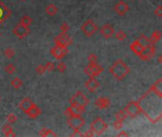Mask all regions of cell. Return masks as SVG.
<instances>
[{
    "mask_svg": "<svg viewBox=\"0 0 162 137\" xmlns=\"http://www.w3.org/2000/svg\"><path fill=\"white\" fill-rule=\"evenodd\" d=\"M114 9H115V11L116 12L117 15H125L129 11V5L126 2H124L123 0H120V1L115 6Z\"/></svg>",
    "mask_w": 162,
    "mask_h": 137,
    "instance_id": "20",
    "label": "cell"
},
{
    "mask_svg": "<svg viewBox=\"0 0 162 137\" xmlns=\"http://www.w3.org/2000/svg\"><path fill=\"white\" fill-rule=\"evenodd\" d=\"M155 54V44L149 46L145 49V51L142 53V54L139 56L143 61H149L151 60Z\"/></svg>",
    "mask_w": 162,
    "mask_h": 137,
    "instance_id": "15",
    "label": "cell"
},
{
    "mask_svg": "<svg viewBox=\"0 0 162 137\" xmlns=\"http://www.w3.org/2000/svg\"><path fill=\"white\" fill-rule=\"evenodd\" d=\"M103 71H104L103 67L100 66L98 63H96V64H88V66H86L84 68V72L89 77H96L100 73H102Z\"/></svg>",
    "mask_w": 162,
    "mask_h": 137,
    "instance_id": "7",
    "label": "cell"
},
{
    "mask_svg": "<svg viewBox=\"0 0 162 137\" xmlns=\"http://www.w3.org/2000/svg\"><path fill=\"white\" fill-rule=\"evenodd\" d=\"M87 60H88L89 64H96L98 62V57L95 54H90L87 57Z\"/></svg>",
    "mask_w": 162,
    "mask_h": 137,
    "instance_id": "35",
    "label": "cell"
},
{
    "mask_svg": "<svg viewBox=\"0 0 162 137\" xmlns=\"http://www.w3.org/2000/svg\"><path fill=\"white\" fill-rule=\"evenodd\" d=\"M138 40L144 46V47H149V46H151V45H153V43L151 42V40H150V38L149 37H147L146 35H144V34H142V35H140L138 38Z\"/></svg>",
    "mask_w": 162,
    "mask_h": 137,
    "instance_id": "26",
    "label": "cell"
},
{
    "mask_svg": "<svg viewBox=\"0 0 162 137\" xmlns=\"http://www.w3.org/2000/svg\"><path fill=\"white\" fill-rule=\"evenodd\" d=\"M2 132L5 136H15L16 134L14 131V129L11 128V126L10 124H5V125L2 127Z\"/></svg>",
    "mask_w": 162,
    "mask_h": 137,
    "instance_id": "23",
    "label": "cell"
},
{
    "mask_svg": "<svg viewBox=\"0 0 162 137\" xmlns=\"http://www.w3.org/2000/svg\"><path fill=\"white\" fill-rule=\"evenodd\" d=\"M97 30L98 28L96 26V24L91 19H87L81 25V32L87 37H92L97 32Z\"/></svg>",
    "mask_w": 162,
    "mask_h": 137,
    "instance_id": "4",
    "label": "cell"
},
{
    "mask_svg": "<svg viewBox=\"0 0 162 137\" xmlns=\"http://www.w3.org/2000/svg\"><path fill=\"white\" fill-rule=\"evenodd\" d=\"M11 15V11L4 3L0 1V24L5 22Z\"/></svg>",
    "mask_w": 162,
    "mask_h": 137,
    "instance_id": "16",
    "label": "cell"
},
{
    "mask_svg": "<svg viewBox=\"0 0 162 137\" xmlns=\"http://www.w3.org/2000/svg\"><path fill=\"white\" fill-rule=\"evenodd\" d=\"M158 62H159V63L162 65V54L158 56Z\"/></svg>",
    "mask_w": 162,
    "mask_h": 137,
    "instance_id": "44",
    "label": "cell"
},
{
    "mask_svg": "<svg viewBox=\"0 0 162 137\" xmlns=\"http://www.w3.org/2000/svg\"><path fill=\"white\" fill-rule=\"evenodd\" d=\"M138 104L143 113L153 124L162 117V94L156 92L152 87L140 99Z\"/></svg>",
    "mask_w": 162,
    "mask_h": 137,
    "instance_id": "1",
    "label": "cell"
},
{
    "mask_svg": "<svg viewBox=\"0 0 162 137\" xmlns=\"http://www.w3.org/2000/svg\"><path fill=\"white\" fill-rule=\"evenodd\" d=\"M45 68H46V71L52 72L55 67V64L53 63V62H47V63L45 64Z\"/></svg>",
    "mask_w": 162,
    "mask_h": 137,
    "instance_id": "39",
    "label": "cell"
},
{
    "mask_svg": "<svg viewBox=\"0 0 162 137\" xmlns=\"http://www.w3.org/2000/svg\"><path fill=\"white\" fill-rule=\"evenodd\" d=\"M45 11L46 14L50 16H54L57 14L58 11V8L55 5V4H49L46 8H45Z\"/></svg>",
    "mask_w": 162,
    "mask_h": 137,
    "instance_id": "22",
    "label": "cell"
},
{
    "mask_svg": "<svg viewBox=\"0 0 162 137\" xmlns=\"http://www.w3.org/2000/svg\"><path fill=\"white\" fill-rule=\"evenodd\" d=\"M152 88L156 92H158L159 94H162V78H159L153 86Z\"/></svg>",
    "mask_w": 162,
    "mask_h": 137,
    "instance_id": "30",
    "label": "cell"
},
{
    "mask_svg": "<svg viewBox=\"0 0 162 137\" xmlns=\"http://www.w3.org/2000/svg\"><path fill=\"white\" fill-rule=\"evenodd\" d=\"M67 123L72 131H78L85 125V119L81 115H72L68 117Z\"/></svg>",
    "mask_w": 162,
    "mask_h": 137,
    "instance_id": "5",
    "label": "cell"
},
{
    "mask_svg": "<svg viewBox=\"0 0 162 137\" xmlns=\"http://www.w3.org/2000/svg\"><path fill=\"white\" fill-rule=\"evenodd\" d=\"M35 71H36L37 74H38V75H42V74H44L45 71H46L45 65L40 64V65H38V66H36V68H35Z\"/></svg>",
    "mask_w": 162,
    "mask_h": 137,
    "instance_id": "38",
    "label": "cell"
},
{
    "mask_svg": "<svg viewBox=\"0 0 162 137\" xmlns=\"http://www.w3.org/2000/svg\"><path fill=\"white\" fill-rule=\"evenodd\" d=\"M30 32H31L30 28L23 26L20 23H18L14 28V30H12V33H14L18 39H24L25 37L29 35Z\"/></svg>",
    "mask_w": 162,
    "mask_h": 137,
    "instance_id": "12",
    "label": "cell"
},
{
    "mask_svg": "<svg viewBox=\"0 0 162 137\" xmlns=\"http://www.w3.org/2000/svg\"><path fill=\"white\" fill-rule=\"evenodd\" d=\"M128 117V114L126 113V111L124 110V109H120L118 113L116 114V119L117 120H121V121H124V120H126Z\"/></svg>",
    "mask_w": 162,
    "mask_h": 137,
    "instance_id": "31",
    "label": "cell"
},
{
    "mask_svg": "<svg viewBox=\"0 0 162 137\" xmlns=\"http://www.w3.org/2000/svg\"><path fill=\"white\" fill-rule=\"evenodd\" d=\"M99 86H100V84H99V82L97 81V79L95 77H90L88 80L85 82L86 89L88 90L90 92H95L99 88Z\"/></svg>",
    "mask_w": 162,
    "mask_h": 137,
    "instance_id": "19",
    "label": "cell"
},
{
    "mask_svg": "<svg viewBox=\"0 0 162 137\" xmlns=\"http://www.w3.org/2000/svg\"><path fill=\"white\" fill-rule=\"evenodd\" d=\"M4 55L6 58L8 59H11V58H14L15 55V49H12L11 47H7L5 49H4Z\"/></svg>",
    "mask_w": 162,
    "mask_h": 137,
    "instance_id": "29",
    "label": "cell"
},
{
    "mask_svg": "<svg viewBox=\"0 0 162 137\" xmlns=\"http://www.w3.org/2000/svg\"><path fill=\"white\" fill-rule=\"evenodd\" d=\"M84 107H81L79 105H77V103H70V107H68L65 111H64V114L69 117L72 115H81L84 111H85Z\"/></svg>",
    "mask_w": 162,
    "mask_h": 137,
    "instance_id": "9",
    "label": "cell"
},
{
    "mask_svg": "<svg viewBox=\"0 0 162 137\" xmlns=\"http://www.w3.org/2000/svg\"><path fill=\"white\" fill-rule=\"evenodd\" d=\"M108 124L101 118L96 117L90 125V129L94 132L96 135H101L108 130Z\"/></svg>",
    "mask_w": 162,
    "mask_h": 137,
    "instance_id": "3",
    "label": "cell"
},
{
    "mask_svg": "<svg viewBox=\"0 0 162 137\" xmlns=\"http://www.w3.org/2000/svg\"><path fill=\"white\" fill-rule=\"evenodd\" d=\"M124 110L126 111L128 116H130L132 118H134L135 116H138L139 113H141V109H140V106L138 104V101H131L125 107Z\"/></svg>",
    "mask_w": 162,
    "mask_h": 137,
    "instance_id": "8",
    "label": "cell"
},
{
    "mask_svg": "<svg viewBox=\"0 0 162 137\" xmlns=\"http://www.w3.org/2000/svg\"><path fill=\"white\" fill-rule=\"evenodd\" d=\"M70 31V25L68 23H62L60 25V33H68Z\"/></svg>",
    "mask_w": 162,
    "mask_h": 137,
    "instance_id": "37",
    "label": "cell"
},
{
    "mask_svg": "<svg viewBox=\"0 0 162 137\" xmlns=\"http://www.w3.org/2000/svg\"><path fill=\"white\" fill-rule=\"evenodd\" d=\"M69 102L70 103H77V105H79L81 107H84V108H86L90 104L89 98L87 97L85 94H83L81 92H77L69 99Z\"/></svg>",
    "mask_w": 162,
    "mask_h": 137,
    "instance_id": "6",
    "label": "cell"
},
{
    "mask_svg": "<svg viewBox=\"0 0 162 137\" xmlns=\"http://www.w3.org/2000/svg\"><path fill=\"white\" fill-rule=\"evenodd\" d=\"M33 102L31 100V98H29V97H24L22 100L20 101V103H19V105H18V107H19V109L23 111V113L26 114L28 111L32 109V107L33 106Z\"/></svg>",
    "mask_w": 162,
    "mask_h": 137,
    "instance_id": "17",
    "label": "cell"
},
{
    "mask_svg": "<svg viewBox=\"0 0 162 137\" xmlns=\"http://www.w3.org/2000/svg\"><path fill=\"white\" fill-rule=\"evenodd\" d=\"M19 23L21 25H23V26L25 27H28L30 28L32 26V24H33V19L29 16V15H23L20 20H19Z\"/></svg>",
    "mask_w": 162,
    "mask_h": 137,
    "instance_id": "25",
    "label": "cell"
},
{
    "mask_svg": "<svg viewBox=\"0 0 162 137\" xmlns=\"http://www.w3.org/2000/svg\"><path fill=\"white\" fill-rule=\"evenodd\" d=\"M155 15L158 17H162V6H157L155 9Z\"/></svg>",
    "mask_w": 162,
    "mask_h": 137,
    "instance_id": "41",
    "label": "cell"
},
{
    "mask_svg": "<svg viewBox=\"0 0 162 137\" xmlns=\"http://www.w3.org/2000/svg\"><path fill=\"white\" fill-rule=\"evenodd\" d=\"M122 127H123V121L116 119V121L114 122V128L116 130H121Z\"/></svg>",
    "mask_w": 162,
    "mask_h": 137,
    "instance_id": "40",
    "label": "cell"
},
{
    "mask_svg": "<svg viewBox=\"0 0 162 137\" xmlns=\"http://www.w3.org/2000/svg\"><path fill=\"white\" fill-rule=\"evenodd\" d=\"M130 49L134 54H136L138 56H140L142 54V53L145 51L146 47H144L138 39H136L130 45Z\"/></svg>",
    "mask_w": 162,
    "mask_h": 137,
    "instance_id": "18",
    "label": "cell"
},
{
    "mask_svg": "<svg viewBox=\"0 0 162 137\" xmlns=\"http://www.w3.org/2000/svg\"><path fill=\"white\" fill-rule=\"evenodd\" d=\"M94 106L99 109H106L111 106V100H110V98L105 97V96L98 97L97 99H95Z\"/></svg>",
    "mask_w": 162,
    "mask_h": 137,
    "instance_id": "14",
    "label": "cell"
},
{
    "mask_svg": "<svg viewBox=\"0 0 162 137\" xmlns=\"http://www.w3.org/2000/svg\"><path fill=\"white\" fill-rule=\"evenodd\" d=\"M54 41L55 45L68 48L72 43V37L68 35V33H59L57 36L55 37Z\"/></svg>",
    "mask_w": 162,
    "mask_h": 137,
    "instance_id": "11",
    "label": "cell"
},
{
    "mask_svg": "<svg viewBox=\"0 0 162 137\" xmlns=\"http://www.w3.org/2000/svg\"><path fill=\"white\" fill-rule=\"evenodd\" d=\"M5 71H6L8 74H10V75H11V74H14V73L16 71V68H15V66L14 64L10 63V64H7V65H6V67H5Z\"/></svg>",
    "mask_w": 162,
    "mask_h": 137,
    "instance_id": "32",
    "label": "cell"
},
{
    "mask_svg": "<svg viewBox=\"0 0 162 137\" xmlns=\"http://www.w3.org/2000/svg\"><path fill=\"white\" fill-rule=\"evenodd\" d=\"M115 32H116L115 28H114L113 25H111V24H105V25H103V26L101 27V29H100L101 35L106 39L111 38V37L115 34Z\"/></svg>",
    "mask_w": 162,
    "mask_h": 137,
    "instance_id": "13",
    "label": "cell"
},
{
    "mask_svg": "<svg viewBox=\"0 0 162 137\" xmlns=\"http://www.w3.org/2000/svg\"><path fill=\"white\" fill-rule=\"evenodd\" d=\"M39 135L42 136V137H49V136H51V137H55L57 136V134L51 129H48V128H43L40 130L39 131Z\"/></svg>",
    "mask_w": 162,
    "mask_h": 137,
    "instance_id": "24",
    "label": "cell"
},
{
    "mask_svg": "<svg viewBox=\"0 0 162 137\" xmlns=\"http://www.w3.org/2000/svg\"><path fill=\"white\" fill-rule=\"evenodd\" d=\"M0 101H1V96H0Z\"/></svg>",
    "mask_w": 162,
    "mask_h": 137,
    "instance_id": "45",
    "label": "cell"
},
{
    "mask_svg": "<svg viewBox=\"0 0 162 137\" xmlns=\"http://www.w3.org/2000/svg\"><path fill=\"white\" fill-rule=\"evenodd\" d=\"M21 1H26V0H21Z\"/></svg>",
    "mask_w": 162,
    "mask_h": 137,
    "instance_id": "46",
    "label": "cell"
},
{
    "mask_svg": "<svg viewBox=\"0 0 162 137\" xmlns=\"http://www.w3.org/2000/svg\"><path fill=\"white\" fill-rule=\"evenodd\" d=\"M117 136H129V133L126 132V131H121L117 134Z\"/></svg>",
    "mask_w": 162,
    "mask_h": 137,
    "instance_id": "43",
    "label": "cell"
},
{
    "mask_svg": "<svg viewBox=\"0 0 162 137\" xmlns=\"http://www.w3.org/2000/svg\"><path fill=\"white\" fill-rule=\"evenodd\" d=\"M109 71L116 80L121 81L130 73L131 69L122 59H118L111 66Z\"/></svg>",
    "mask_w": 162,
    "mask_h": 137,
    "instance_id": "2",
    "label": "cell"
},
{
    "mask_svg": "<svg viewBox=\"0 0 162 137\" xmlns=\"http://www.w3.org/2000/svg\"><path fill=\"white\" fill-rule=\"evenodd\" d=\"M17 119H18L17 116L15 113H12L7 114V116H6V120H7V122L9 124H15L17 121Z\"/></svg>",
    "mask_w": 162,
    "mask_h": 137,
    "instance_id": "34",
    "label": "cell"
},
{
    "mask_svg": "<svg viewBox=\"0 0 162 137\" xmlns=\"http://www.w3.org/2000/svg\"><path fill=\"white\" fill-rule=\"evenodd\" d=\"M94 135V132L91 129H89L85 133H83V136H87V137H93Z\"/></svg>",
    "mask_w": 162,
    "mask_h": 137,
    "instance_id": "42",
    "label": "cell"
},
{
    "mask_svg": "<svg viewBox=\"0 0 162 137\" xmlns=\"http://www.w3.org/2000/svg\"><path fill=\"white\" fill-rule=\"evenodd\" d=\"M42 113V110L41 109L37 106L36 104H33V106L32 107V109L28 111L26 113V115L31 118V119H36L37 117H39Z\"/></svg>",
    "mask_w": 162,
    "mask_h": 137,
    "instance_id": "21",
    "label": "cell"
},
{
    "mask_svg": "<svg viewBox=\"0 0 162 137\" xmlns=\"http://www.w3.org/2000/svg\"><path fill=\"white\" fill-rule=\"evenodd\" d=\"M161 36H162V33L160 31H155L150 37V40L153 44H155L161 39Z\"/></svg>",
    "mask_w": 162,
    "mask_h": 137,
    "instance_id": "28",
    "label": "cell"
},
{
    "mask_svg": "<svg viewBox=\"0 0 162 137\" xmlns=\"http://www.w3.org/2000/svg\"><path fill=\"white\" fill-rule=\"evenodd\" d=\"M0 36H1V32H0Z\"/></svg>",
    "mask_w": 162,
    "mask_h": 137,
    "instance_id": "47",
    "label": "cell"
},
{
    "mask_svg": "<svg viewBox=\"0 0 162 137\" xmlns=\"http://www.w3.org/2000/svg\"><path fill=\"white\" fill-rule=\"evenodd\" d=\"M116 38L118 40V41H124L126 38H127V34H126V32H124V31H118V32H116Z\"/></svg>",
    "mask_w": 162,
    "mask_h": 137,
    "instance_id": "33",
    "label": "cell"
},
{
    "mask_svg": "<svg viewBox=\"0 0 162 137\" xmlns=\"http://www.w3.org/2000/svg\"><path fill=\"white\" fill-rule=\"evenodd\" d=\"M22 85H23V81L19 77H15L14 79H11V86L14 89H15V90L20 89L22 87Z\"/></svg>",
    "mask_w": 162,
    "mask_h": 137,
    "instance_id": "27",
    "label": "cell"
},
{
    "mask_svg": "<svg viewBox=\"0 0 162 137\" xmlns=\"http://www.w3.org/2000/svg\"><path fill=\"white\" fill-rule=\"evenodd\" d=\"M68 54H69V49L66 47H61L55 44V46L51 49L52 56L57 60H61L62 58H64Z\"/></svg>",
    "mask_w": 162,
    "mask_h": 137,
    "instance_id": "10",
    "label": "cell"
},
{
    "mask_svg": "<svg viewBox=\"0 0 162 137\" xmlns=\"http://www.w3.org/2000/svg\"><path fill=\"white\" fill-rule=\"evenodd\" d=\"M55 68H56V70H57L59 72L63 73V72H65L66 70H67V64L65 63V62H58V64L56 65Z\"/></svg>",
    "mask_w": 162,
    "mask_h": 137,
    "instance_id": "36",
    "label": "cell"
}]
</instances>
